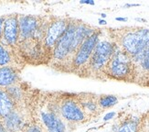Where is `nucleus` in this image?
<instances>
[{
	"label": "nucleus",
	"mask_w": 149,
	"mask_h": 132,
	"mask_svg": "<svg viewBox=\"0 0 149 132\" xmlns=\"http://www.w3.org/2000/svg\"><path fill=\"white\" fill-rule=\"evenodd\" d=\"M97 103L102 108H109L118 103V98L114 95H102Z\"/></svg>",
	"instance_id": "14"
},
{
	"label": "nucleus",
	"mask_w": 149,
	"mask_h": 132,
	"mask_svg": "<svg viewBox=\"0 0 149 132\" xmlns=\"http://www.w3.org/2000/svg\"><path fill=\"white\" fill-rule=\"evenodd\" d=\"M19 28H18V16L11 15L6 18L3 25L2 37L0 41H5L8 46H14L18 41Z\"/></svg>",
	"instance_id": "9"
},
{
	"label": "nucleus",
	"mask_w": 149,
	"mask_h": 132,
	"mask_svg": "<svg viewBox=\"0 0 149 132\" xmlns=\"http://www.w3.org/2000/svg\"><path fill=\"white\" fill-rule=\"evenodd\" d=\"M6 17H0V39L2 37V30H3V25L5 22Z\"/></svg>",
	"instance_id": "22"
},
{
	"label": "nucleus",
	"mask_w": 149,
	"mask_h": 132,
	"mask_svg": "<svg viewBox=\"0 0 149 132\" xmlns=\"http://www.w3.org/2000/svg\"><path fill=\"white\" fill-rule=\"evenodd\" d=\"M6 91L8 92V94L9 95V96L14 100L16 103L20 101L23 98V91L20 87H18L17 84H13L10 85V86L6 87Z\"/></svg>",
	"instance_id": "15"
},
{
	"label": "nucleus",
	"mask_w": 149,
	"mask_h": 132,
	"mask_svg": "<svg viewBox=\"0 0 149 132\" xmlns=\"http://www.w3.org/2000/svg\"><path fill=\"white\" fill-rule=\"evenodd\" d=\"M101 16H102V18H106V14H104V13H102V14H101Z\"/></svg>",
	"instance_id": "29"
},
{
	"label": "nucleus",
	"mask_w": 149,
	"mask_h": 132,
	"mask_svg": "<svg viewBox=\"0 0 149 132\" xmlns=\"http://www.w3.org/2000/svg\"><path fill=\"white\" fill-rule=\"evenodd\" d=\"M135 20H137V21H146V19H142V18H135Z\"/></svg>",
	"instance_id": "28"
},
{
	"label": "nucleus",
	"mask_w": 149,
	"mask_h": 132,
	"mask_svg": "<svg viewBox=\"0 0 149 132\" xmlns=\"http://www.w3.org/2000/svg\"><path fill=\"white\" fill-rule=\"evenodd\" d=\"M68 23L66 18H58L49 24L44 35V48L47 51L53 52L55 45L65 31Z\"/></svg>",
	"instance_id": "6"
},
{
	"label": "nucleus",
	"mask_w": 149,
	"mask_h": 132,
	"mask_svg": "<svg viewBox=\"0 0 149 132\" xmlns=\"http://www.w3.org/2000/svg\"><path fill=\"white\" fill-rule=\"evenodd\" d=\"M80 104L84 112L87 111L91 112V113H93L98 108V103L93 100V99H84V100H81L80 102Z\"/></svg>",
	"instance_id": "17"
},
{
	"label": "nucleus",
	"mask_w": 149,
	"mask_h": 132,
	"mask_svg": "<svg viewBox=\"0 0 149 132\" xmlns=\"http://www.w3.org/2000/svg\"><path fill=\"white\" fill-rule=\"evenodd\" d=\"M137 122L134 120H128L123 123L117 132H138L137 130Z\"/></svg>",
	"instance_id": "16"
},
{
	"label": "nucleus",
	"mask_w": 149,
	"mask_h": 132,
	"mask_svg": "<svg viewBox=\"0 0 149 132\" xmlns=\"http://www.w3.org/2000/svg\"><path fill=\"white\" fill-rule=\"evenodd\" d=\"M40 119L47 132H66V126L63 120L51 110H41Z\"/></svg>",
	"instance_id": "10"
},
{
	"label": "nucleus",
	"mask_w": 149,
	"mask_h": 132,
	"mask_svg": "<svg viewBox=\"0 0 149 132\" xmlns=\"http://www.w3.org/2000/svg\"><path fill=\"white\" fill-rule=\"evenodd\" d=\"M3 124L5 128L9 132H20L23 131L25 126V120L22 114L16 108L3 118Z\"/></svg>",
	"instance_id": "11"
},
{
	"label": "nucleus",
	"mask_w": 149,
	"mask_h": 132,
	"mask_svg": "<svg viewBox=\"0 0 149 132\" xmlns=\"http://www.w3.org/2000/svg\"><path fill=\"white\" fill-rule=\"evenodd\" d=\"M99 23L101 25H105L106 24V21L105 20H103V19H99Z\"/></svg>",
	"instance_id": "27"
},
{
	"label": "nucleus",
	"mask_w": 149,
	"mask_h": 132,
	"mask_svg": "<svg viewBox=\"0 0 149 132\" xmlns=\"http://www.w3.org/2000/svg\"><path fill=\"white\" fill-rule=\"evenodd\" d=\"M110 75L115 79H125L132 70V57L124 50H114L113 56L106 65Z\"/></svg>",
	"instance_id": "2"
},
{
	"label": "nucleus",
	"mask_w": 149,
	"mask_h": 132,
	"mask_svg": "<svg viewBox=\"0 0 149 132\" xmlns=\"http://www.w3.org/2000/svg\"><path fill=\"white\" fill-rule=\"evenodd\" d=\"M140 62H141V65H142V67H143L144 70L149 71V46L145 51L143 58H142Z\"/></svg>",
	"instance_id": "19"
},
{
	"label": "nucleus",
	"mask_w": 149,
	"mask_h": 132,
	"mask_svg": "<svg viewBox=\"0 0 149 132\" xmlns=\"http://www.w3.org/2000/svg\"><path fill=\"white\" fill-rule=\"evenodd\" d=\"M11 61L9 51L6 49L5 46L0 42V67L8 65Z\"/></svg>",
	"instance_id": "18"
},
{
	"label": "nucleus",
	"mask_w": 149,
	"mask_h": 132,
	"mask_svg": "<svg viewBox=\"0 0 149 132\" xmlns=\"http://www.w3.org/2000/svg\"><path fill=\"white\" fill-rule=\"evenodd\" d=\"M23 132H42V130L37 125H29V126H26L24 128Z\"/></svg>",
	"instance_id": "20"
},
{
	"label": "nucleus",
	"mask_w": 149,
	"mask_h": 132,
	"mask_svg": "<svg viewBox=\"0 0 149 132\" xmlns=\"http://www.w3.org/2000/svg\"><path fill=\"white\" fill-rule=\"evenodd\" d=\"M139 4H126L125 5V8H131V6H138Z\"/></svg>",
	"instance_id": "25"
},
{
	"label": "nucleus",
	"mask_w": 149,
	"mask_h": 132,
	"mask_svg": "<svg viewBox=\"0 0 149 132\" xmlns=\"http://www.w3.org/2000/svg\"><path fill=\"white\" fill-rule=\"evenodd\" d=\"M99 41V32L95 31L93 35H91L84 41L80 48L78 49L76 54L72 61V72L74 70H79L81 68V66L89 62L91 56H92L95 46Z\"/></svg>",
	"instance_id": "5"
},
{
	"label": "nucleus",
	"mask_w": 149,
	"mask_h": 132,
	"mask_svg": "<svg viewBox=\"0 0 149 132\" xmlns=\"http://www.w3.org/2000/svg\"><path fill=\"white\" fill-rule=\"evenodd\" d=\"M16 108V102L9 96L6 90L0 89V118L8 116Z\"/></svg>",
	"instance_id": "13"
},
{
	"label": "nucleus",
	"mask_w": 149,
	"mask_h": 132,
	"mask_svg": "<svg viewBox=\"0 0 149 132\" xmlns=\"http://www.w3.org/2000/svg\"><path fill=\"white\" fill-rule=\"evenodd\" d=\"M60 113L64 120L69 122H81L85 119V112L80 103L70 98L64 100L60 107Z\"/></svg>",
	"instance_id": "7"
},
{
	"label": "nucleus",
	"mask_w": 149,
	"mask_h": 132,
	"mask_svg": "<svg viewBox=\"0 0 149 132\" xmlns=\"http://www.w3.org/2000/svg\"><path fill=\"white\" fill-rule=\"evenodd\" d=\"M0 132H9L8 129L5 128L4 124H3V122L1 120H0Z\"/></svg>",
	"instance_id": "24"
},
{
	"label": "nucleus",
	"mask_w": 149,
	"mask_h": 132,
	"mask_svg": "<svg viewBox=\"0 0 149 132\" xmlns=\"http://www.w3.org/2000/svg\"><path fill=\"white\" fill-rule=\"evenodd\" d=\"M122 48L134 61L141 62L144 52L149 46V29L138 28L128 31L122 37Z\"/></svg>",
	"instance_id": "1"
},
{
	"label": "nucleus",
	"mask_w": 149,
	"mask_h": 132,
	"mask_svg": "<svg viewBox=\"0 0 149 132\" xmlns=\"http://www.w3.org/2000/svg\"><path fill=\"white\" fill-rule=\"evenodd\" d=\"M115 116V112H109L107 113L104 117H103V120L104 121H108V120H111L112 118H113Z\"/></svg>",
	"instance_id": "21"
},
{
	"label": "nucleus",
	"mask_w": 149,
	"mask_h": 132,
	"mask_svg": "<svg viewBox=\"0 0 149 132\" xmlns=\"http://www.w3.org/2000/svg\"><path fill=\"white\" fill-rule=\"evenodd\" d=\"M139 132H143V131H139Z\"/></svg>",
	"instance_id": "30"
},
{
	"label": "nucleus",
	"mask_w": 149,
	"mask_h": 132,
	"mask_svg": "<svg viewBox=\"0 0 149 132\" xmlns=\"http://www.w3.org/2000/svg\"><path fill=\"white\" fill-rule=\"evenodd\" d=\"M80 4H86V5H92V6H93L95 3H94V1H93V0H81Z\"/></svg>",
	"instance_id": "23"
},
{
	"label": "nucleus",
	"mask_w": 149,
	"mask_h": 132,
	"mask_svg": "<svg viewBox=\"0 0 149 132\" xmlns=\"http://www.w3.org/2000/svg\"><path fill=\"white\" fill-rule=\"evenodd\" d=\"M77 25V21L73 19L72 22H69L65 31L57 41L52 52L53 60L57 62H62L63 61H66V58L70 57V46L73 41Z\"/></svg>",
	"instance_id": "3"
},
{
	"label": "nucleus",
	"mask_w": 149,
	"mask_h": 132,
	"mask_svg": "<svg viewBox=\"0 0 149 132\" xmlns=\"http://www.w3.org/2000/svg\"><path fill=\"white\" fill-rule=\"evenodd\" d=\"M115 20H117V21H127V18H115Z\"/></svg>",
	"instance_id": "26"
},
{
	"label": "nucleus",
	"mask_w": 149,
	"mask_h": 132,
	"mask_svg": "<svg viewBox=\"0 0 149 132\" xmlns=\"http://www.w3.org/2000/svg\"><path fill=\"white\" fill-rule=\"evenodd\" d=\"M18 80V74L12 66H1L0 67V86L8 87L16 84Z\"/></svg>",
	"instance_id": "12"
},
{
	"label": "nucleus",
	"mask_w": 149,
	"mask_h": 132,
	"mask_svg": "<svg viewBox=\"0 0 149 132\" xmlns=\"http://www.w3.org/2000/svg\"><path fill=\"white\" fill-rule=\"evenodd\" d=\"M19 38L18 41H27L34 38L37 30L40 29V22L36 16L20 15L18 16Z\"/></svg>",
	"instance_id": "8"
},
{
	"label": "nucleus",
	"mask_w": 149,
	"mask_h": 132,
	"mask_svg": "<svg viewBox=\"0 0 149 132\" xmlns=\"http://www.w3.org/2000/svg\"><path fill=\"white\" fill-rule=\"evenodd\" d=\"M114 50L115 46L112 42L108 41H98L89 61L90 68L93 71H100L106 67Z\"/></svg>",
	"instance_id": "4"
}]
</instances>
